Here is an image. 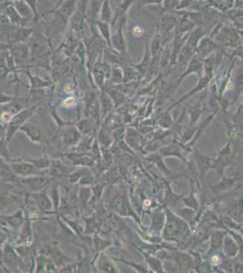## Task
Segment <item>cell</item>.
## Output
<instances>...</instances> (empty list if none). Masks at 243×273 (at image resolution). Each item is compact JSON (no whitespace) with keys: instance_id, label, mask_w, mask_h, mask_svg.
Listing matches in <instances>:
<instances>
[{"instance_id":"1","label":"cell","mask_w":243,"mask_h":273,"mask_svg":"<svg viewBox=\"0 0 243 273\" xmlns=\"http://www.w3.org/2000/svg\"><path fill=\"white\" fill-rule=\"evenodd\" d=\"M210 37H212L223 49H236L241 46L239 32L231 26H223L222 24H219L213 29Z\"/></svg>"},{"instance_id":"2","label":"cell","mask_w":243,"mask_h":273,"mask_svg":"<svg viewBox=\"0 0 243 273\" xmlns=\"http://www.w3.org/2000/svg\"><path fill=\"white\" fill-rule=\"evenodd\" d=\"M166 223L164 236L165 238H174L185 234L188 230V225L182 219L174 215L169 209H166Z\"/></svg>"},{"instance_id":"3","label":"cell","mask_w":243,"mask_h":273,"mask_svg":"<svg viewBox=\"0 0 243 273\" xmlns=\"http://www.w3.org/2000/svg\"><path fill=\"white\" fill-rule=\"evenodd\" d=\"M234 159L235 152L229 141L222 150L218 152L217 158L214 159V170L217 172L220 176L223 177L226 167L233 163Z\"/></svg>"},{"instance_id":"4","label":"cell","mask_w":243,"mask_h":273,"mask_svg":"<svg viewBox=\"0 0 243 273\" xmlns=\"http://www.w3.org/2000/svg\"><path fill=\"white\" fill-rule=\"evenodd\" d=\"M222 49L223 48L218 44L212 37L205 35L198 44V47L196 49L195 56L200 57L201 59H204L211 54L214 53Z\"/></svg>"},{"instance_id":"5","label":"cell","mask_w":243,"mask_h":273,"mask_svg":"<svg viewBox=\"0 0 243 273\" xmlns=\"http://www.w3.org/2000/svg\"><path fill=\"white\" fill-rule=\"evenodd\" d=\"M204 73V59H201L200 57L197 56H193L189 63L187 64L185 71H183L182 75L180 76L179 80H177V88L181 85L182 80L186 78L187 76L191 75V74H196L198 76V78L200 79Z\"/></svg>"},{"instance_id":"6","label":"cell","mask_w":243,"mask_h":273,"mask_svg":"<svg viewBox=\"0 0 243 273\" xmlns=\"http://www.w3.org/2000/svg\"><path fill=\"white\" fill-rule=\"evenodd\" d=\"M179 18L172 13L160 14V22L157 25V28L160 31L161 37L171 34L176 30L178 26Z\"/></svg>"},{"instance_id":"7","label":"cell","mask_w":243,"mask_h":273,"mask_svg":"<svg viewBox=\"0 0 243 273\" xmlns=\"http://www.w3.org/2000/svg\"><path fill=\"white\" fill-rule=\"evenodd\" d=\"M111 207L113 211L123 216H135V212L132 210L130 203L125 196H116L111 201Z\"/></svg>"},{"instance_id":"8","label":"cell","mask_w":243,"mask_h":273,"mask_svg":"<svg viewBox=\"0 0 243 273\" xmlns=\"http://www.w3.org/2000/svg\"><path fill=\"white\" fill-rule=\"evenodd\" d=\"M194 158H195L196 164H197V168L200 172L201 178H204L210 169H214V159H215L200 153L198 150H195L194 151Z\"/></svg>"},{"instance_id":"9","label":"cell","mask_w":243,"mask_h":273,"mask_svg":"<svg viewBox=\"0 0 243 273\" xmlns=\"http://www.w3.org/2000/svg\"><path fill=\"white\" fill-rule=\"evenodd\" d=\"M213 78V73H204V76L199 79V81H198V84L196 85L195 88H193V89L191 90V91L188 93V94H186L185 96H183L181 99H179L178 101L175 102V103L173 104L172 106L170 107L169 109H168L167 110H169L170 111V110H172L174 107L176 106V105H178V104H180L181 102L183 101V100H185L186 98H189V97H192L193 95H195V94H197V93L202 91L204 89H205V88L208 87L209 84H210V82L212 81Z\"/></svg>"},{"instance_id":"10","label":"cell","mask_w":243,"mask_h":273,"mask_svg":"<svg viewBox=\"0 0 243 273\" xmlns=\"http://www.w3.org/2000/svg\"><path fill=\"white\" fill-rule=\"evenodd\" d=\"M34 110H35V108L24 110V111H22L21 113H19L16 117L11 119L10 125H9L8 140H10V138L12 136V135H14V133L16 132L18 128H20L22 125L26 122V119H29V117L32 115Z\"/></svg>"},{"instance_id":"11","label":"cell","mask_w":243,"mask_h":273,"mask_svg":"<svg viewBox=\"0 0 243 273\" xmlns=\"http://www.w3.org/2000/svg\"><path fill=\"white\" fill-rule=\"evenodd\" d=\"M204 3L221 13H227L235 7V0H206Z\"/></svg>"},{"instance_id":"12","label":"cell","mask_w":243,"mask_h":273,"mask_svg":"<svg viewBox=\"0 0 243 273\" xmlns=\"http://www.w3.org/2000/svg\"><path fill=\"white\" fill-rule=\"evenodd\" d=\"M174 260L179 271H188L194 263L192 257L187 253H178L175 255Z\"/></svg>"},{"instance_id":"13","label":"cell","mask_w":243,"mask_h":273,"mask_svg":"<svg viewBox=\"0 0 243 273\" xmlns=\"http://www.w3.org/2000/svg\"><path fill=\"white\" fill-rule=\"evenodd\" d=\"M222 249L225 255L229 258H234L239 253V247L233 237L226 236L222 242Z\"/></svg>"},{"instance_id":"14","label":"cell","mask_w":243,"mask_h":273,"mask_svg":"<svg viewBox=\"0 0 243 273\" xmlns=\"http://www.w3.org/2000/svg\"><path fill=\"white\" fill-rule=\"evenodd\" d=\"M227 17L231 22V27L236 30L243 29V9H233L227 12Z\"/></svg>"},{"instance_id":"15","label":"cell","mask_w":243,"mask_h":273,"mask_svg":"<svg viewBox=\"0 0 243 273\" xmlns=\"http://www.w3.org/2000/svg\"><path fill=\"white\" fill-rule=\"evenodd\" d=\"M152 64V55H151V50H150V44L146 43L145 46V53L143 57V60L141 61L139 65H137V70L139 71L140 75H147L149 69Z\"/></svg>"},{"instance_id":"16","label":"cell","mask_w":243,"mask_h":273,"mask_svg":"<svg viewBox=\"0 0 243 273\" xmlns=\"http://www.w3.org/2000/svg\"><path fill=\"white\" fill-rule=\"evenodd\" d=\"M24 181L31 190L36 191L43 189L44 187L49 182V179L45 177H31Z\"/></svg>"},{"instance_id":"17","label":"cell","mask_w":243,"mask_h":273,"mask_svg":"<svg viewBox=\"0 0 243 273\" xmlns=\"http://www.w3.org/2000/svg\"><path fill=\"white\" fill-rule=\"evenodd\" d=\"M229 216L236 222H243V196L230 207Z\"/></svg>"},{"instance_id":"18","label":"cell","mask_w":243,"mask_h":273,"mask_svg":"<svg viewBox=\"0 0 243 273\" xmlns=\"http://www.w3.org/2000/svg\"><path fill=\"white\" fill-rule=\"evenodd\" d=\"M12 169L15 173L22 176H27L30 174H34L36 172V168L35 165L30 163H15L11 166Z\"/></svg>"},{"instance_id":"19","label":"cell","mask_w":243,"mask_h":273,"mask_svg":"<svg viewBox=\"0 0 243 273\" xmlns=\"http://www.w3.org/2000/svg\"><path fill=\"white\" fill-rule=\"evenodd\" d=\"M160 154L164 157H169V156H175L178 157L180 159H183L184 158L182 156V150L180 147L177 145H169L164 147L163 149L160 150ZM185 161V160H184Z\"/></svg>"},{"instance_id":"20","label":"cell","mask_w":243,"mask_h":273,"mask_svg":"<svg viewBox=\"0 0 243 273\" xmlns=\"http://www.w3.org/2000/svg\"><path fill=\"white\" fill-rule=\"evenodd\" d=\"M5 263L11 269H16L18 265V256L9 247L5 249Z\"/></svg>"},{"instance_id":"21","label":"cell","mask_w":243,"mask_h":273,"mask_svg":"<svg viewBox=\"0 0 243 273\" xmlns=\"http://www.w3.org/2000/svg\"><path fill=\"white\" fill-rule=\"evenodd\" d=\"M240 59V58H239ZM241 63L239 65L236 80H235V97L236 99L239 97V95L243 93V59H240Z\"/></svg>"},{"instance_id":"22","label":"cell","mask_w":243,"mask_h":273,"mask_svg":"<svg viewBox=\"0 0 243 273\" xmlns=\"http://www.w3.org/2000/svg\"><path fill=\"white\" fill-rule=\"evenodd\" d=\"M222 181H220L217 185H214L212 187V189H213L215 193H220L222 191L228 190L235 184V181H236L235 179H225L223 177H222Z\"/></svg>"},{"instance_id":"23","label":"cell","mask_w":243,"mask_h":273,"mask_svg":"<svg viewBox=\"0 0 243 273\" xmlns=\"http://www.w3.org/2000/svg\"><path fill=\"white\" fill-rule=\"evenodd\" d=\"M143 254L145 256V258H146V261H147L148 265L150 266V268H151L154 272H165L161 260H158L155 257H152V256H149L148 254H145V253H143Z\"/></svg>"},{"instance_id":"24","label":"cell","mask_w":243,"mask_h":273,"mask_svg":"<svg viewBox=\"0 0 243 273\" xmlns=\"http://www.w3.org/2000/svg\"><path fill=\"white\" fill-rule=\"evenodd\" d=\"M22 130H24L26 134L28 135V136L30 138L32 141H40V130L38 128H36L34 125H31V124H26L24 126L21 127Z\"/></svg>"},{"instance_id":"25","label":"cell","mask_w":243,"mask_h":273,"mask_svg":"<svg viewBox=\"0 0 243 273\" xmlns=\"http://www.w3.org/2000/svg\"><path fill=\"white\" fill-rule=\"evenodd\" d=\"M64 139H65L66 144L73 145V144H75L76 142H78L79 139H80V134H79L78 131L76 129L71 128V129L66 130L65 136H64Z\"/></svg>"},{"instance_id":"26","label":"cell","mask_w":243,"mask_h":273,"mask_svg":"<svg viewBox=\"0 0 243 273\" xmlns=\"http://www.w3.org/2000/svg\"><path fill=\"white\" fill-rule=\"evenodd\" d=\"M180 0H164L163 2V9L161 14L172 13L174 10H176L178 7Z\"/></svg>"},{"instance_id":"27","label":"cell","mask_w":243,"mask_h":273,"mask_svg":"<svg viewBox=\"0 0 243 273\" xmlns=\"http://www.w3.org/2000/svg\"><path fill=\"white\" fill-rule=\"evenodd\" d=\"M36 204L41 209V211H48L51 209V202L45 194L36 196Z\"/></svg>"},{"instance_id":"28","label":"cell","mask_w":243,"mask_h":273,"mask_svg":"<svg viewBox=\"0 0 243 273\" xmlns=\"http://www.w3.org/2000/svg\"><path fill=\"white\" fill-rule=\"evenodd\" d=\"M201 113H202V106H201L200 103H198L190 110L191 124L195 123L196 121L200 119V116Z\"/></svg>"},{"instance_id":"29","label":"cell","mask_w":243,"mask_h":273,"mask_svg":"<svg viewBox=\"0 0 243 273\" xmlns=\"http://www.w3.org/2000/svg\"><path fill=\"white\" fill-rule=\"evenodd\" d=\"M6 220H8V222L12 227H18V226H20L22 221H23V213H22V211L17 212L13 216L6 218Z\"/></svg>"},{"instance_id":"30","label":"cell","mask_w":243,"mask_h":273,"mask_svg":"<svg viewBox=\"0 0 243 273\" xmlns=\"http://www.w3.org/2000/svg\"><path fill=\"white\" fill-rule=\"evenodd\" d=\"M191 195L188 197L187 198H184L183 201L185 203V205L188 206L189 208H191L192 210H198L199 208V203H198V200L197 198H195L194 196V192H193V187L191 188Z\"/></svg>"},{"instance_id":"31","label":"cell","mask_w":243,"mask_h":273,"mask_svg":"<svg viewBox=\"0 0 243 273\" xmlns=\"http://www.w3.org/2000/svg\"><path fill=\"white\" fill-rule=\"evenodd\" d=\"M31 229L29 223L27 224L26 223V226L22 229L21 234H20V238H21L22 243H27V242H31Z\"/></svg>"},{"instance_id":"32","label":"cell","mask_w":243,"mask_h":273,"mask_svg":"<svg viewBox=\"0 0 243 273\" xmlns=\"http://www.w3.org/2000/svg\"><path fill=\"white\" fill-rule=\"evenodd\" d=\"M135 1V0H126V1L124 2V4L121 5V6L119 7V9H118L117 17H119V16H123L124 14L126 13L128 8L131 7Z\"/></svg>"},{"instance_id":"33","label":"cell","mask_w":243,"mask_h":273,"mask_svg":"<svg viewBox=\"0 0 243 273\" xmlns=\"http://www.w3.org/2000/svg\"><path fill=\"white\" fill-rule=\"evenodd\" d=\"M181 216L185 219V220H191L194 217V212L192 210H188V209H182L181 211Z\"/></svg>"},{"instance_id":"34","label":"cell","mask_w":243,"mask_h":273,"mask_svg":"<svg viewBox=\"0 0 243 273\" xmlns=\"http://www.w3.org/2000/svg\"><path fill=\"white\" fill-rule=\"evenodd\" d=\"M33 163L35 164V167H38V168H45V167H48L49 166V160L47 159H37L35 161H33Z\"/></svg>"},{"instance_id":"35","label":"cell","mask_w":243,"mask_h":273,"mask_svg":"<svg viewBox=\"0 0 243 273\" xmlns=\"http://www.w3.org/2000/svg\"><path fill=\"white\" fill-rule=\"evenodd\" d=\"M139 7L145 6V5H161L164 2V0H139Z\"/></svg>"},{"instance_id":"36","label":"cell","mask_w":243,"mask_h":273,"mask_svg":"<svg viewBox=\"0 0 243 273\" xmlns=\"http://www.w3.org/2000/svg\"><path fill=\"white\" fill-rule=\"evenodd\" d=\"M232 269L234 272H243V261L242 262H235Z\"/></svg>"},{"instance_id":"37","label":"cell","mask_w":243,"mask_h":273,"mask_svg":"<svg viewBox=\"0 0 243 273\" xmlns=\"http://www.w3.org/2000/svg\"><path fill=\"white\" fill-rule=\"evenodd\" d=\"M222 261V259L219 257V255H214L213 258H212V263L214 265H219L221 263Z\"/></svg>"},{"instance_id":"38","label":"cell","mask_w":243,"mask_h":273,"mask_svg":"<svg viewBox=\"0 0 243 273\" xmlns=\"http://www.w3.org/2000/svg\"><path fill=\"white\" fill-rule=\"evenodd\" d=\"M143 32H144V31H143V27H139V26H137V27H135V28H134V33H135V35H143Z\"/></svg>"},{"instance_id":"39","label":"cell","mask_w":243,"mask_h":273,"mask_svg":"<svg viewBox=\"0 0 243 273\" xmlns=\"http://www.w3.org/2000/svg\"><path fill=\"white\" fill-rule=\"evenodd\" d=\"M7 203H8L7 198H3V197H0V211H1L3 208L7 206Z\"/></svg>"},{"instance_id":"40","label":"cell","mask_w":243,"mask_h":273,"mask_svg":"<svg viewBox=\"0 0 243 273\" xmlns=\"http://www.w3.org/2000/svg\"><path fill=\"white\" fill-rule=\"evenodd\" d=\"M234 9H243V0H235Z\"/></svg>"}]
</instances>
